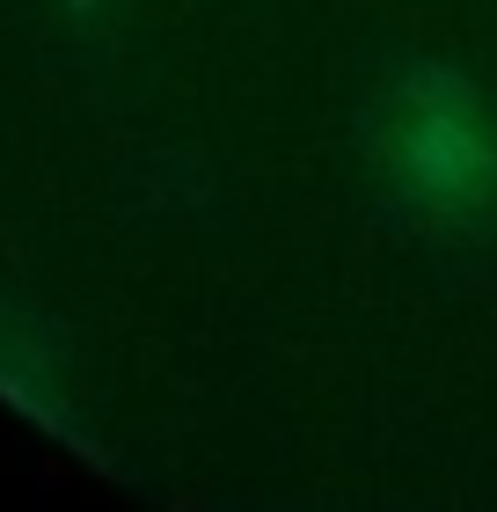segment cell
I'll return each instance as SVG.
<instances>
[{
  "label": "cell",
  "mask_w": 497,
  "mask_h": 512,
  "mask_svg": "<svg viewBox=\"0 0 497 512\" xmlns=\"http://www.w3.org/2000/svg\"><path fill=\"white\" fill-rule=\"evenodd\" d=\"M395 169H402V191L424 205H468L483 176V147L468 139V96L454 81H439V103H410Z\"/></svg>",
  "instance_id": "1"
}]
</instances>
